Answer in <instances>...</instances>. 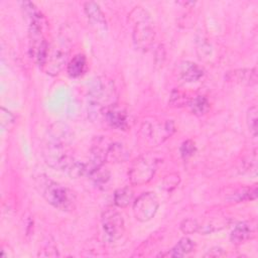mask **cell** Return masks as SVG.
<instances>
[{"mask_svg": "<svg viewBox=\"0 0 258 258\" xmlns=\"http://www.w3.org/2000/svg\"><path fill=\"white\" fill-rule=\"evenodd\" d=\"M117 91L114 82L107 77H98L90 85L88 102L92 113L104 111L116 105Z\"/></svg>", "mask_w": 258, "mask_h": 258, "instance_id": "1", "label": "cell"}, {"mask_svg": "<svg viewBox=\"0 0 258 258\" xmlns=\"http://www.w3.org/2000/svg\"><path fill=\"white\" fill-rule=\"evenodd\" d=\"M36 187L44 200L53 208L60 211H68L74 207V192L47 176H39L36 181Z\"/></svg>", "mask_w": 258, "mask_h": 258, "instance_id": "2", "label": "cell"}, {"mask_svg": "<svg viewBox=\"0 0 258 258\" xmlns=\"http://www.w3.org/2000/svg\"><path fill=\"white\" fill-rule=\"evenodd\" d=\"M43 158L46 164L54 169L66 171L68 174L71 172L77 159L68 151L67 141L50 136V139L43 147Z\"/></svg>", "mask_w": 258, "mask_h": 258, "instance_id": "3", "label": "cell"}, {"mask_svg": "<svg viewBox=\"0 0 258 258\" xmlns=\"http://www.w3.org/2000/svg\"><path fill=\"white\" fill-rule=\"evenodd\" d=\"M131 16L135 19L132 38L136 48L147 51L151 48L155 38L154 29L149 21V17L141 7H135L131 12Z\"/></svg>", "mask_w": 258, "mask_h": 258, "instance_id": "4", "label": "cell"}, {"mask_svg": "<svg viewBox=\"0 0 258 258\" xmlns=\"http://www.w3.org/2000/svg\"><path fill=\"white\" fill-rule=\"evenodd\" d=\"M158 160L154 155L144 154L137 157L129 168V179L134 185H142L149 182L155 174Z\"/></svg>", "mask_w": 258, "mask_h": 258, "instance_id": "5", "label": "cell"}, {"mask_svg": "<svg viewBox=\"0 0 258 258\" xmlns=\"http://www.w3.org/2000/svg\"><path fill=\"white\" fill-rule=\"evenodd\" d=\"M175 131L171 120L166 121H145L141 126L143 137L153 145H158L170 137Z\"/></svg>", "mask_w": 258, "mask_h": 258, "instance_id": "6", "label": "cell"}, {"mask_svg": "<svg viewBox=\"0 0 258 258\" xmlns=\"http://www.w3.org/2000/svg\"><path fill=\"white\" fill-rule=\"evenodd\" d=\"M158 207V199L153 192H143L133 203L134 217L139 222H148L155 216Z\"/></svg>", "mask_w": 258, "mask_h": 258, "instance_id": "7", "label": "cell"}, {"mask_svg": "<svg viewBox=\"0 0 258 258\" xmlns=\"http://www.w3.org/2000/svg\"><path fill=\"white\" fill-rule=\"evenodd\" d=\"M102 226L107 239L111 242L119 240L125 232V224L122 215L113 209H108L103 213Z\"/></svg>", "mask_w": 258, "mask_h": 258, "instance_id": "8", "label": "cell"}, {"mask_svg": "<svg viewBox=\"0 0 258 258\" xmlns=\"http://www.w3.org/2000/svg\"><path fill=\"white\" fill-rule=\"evenodd\" d=\"M68 56H69V49L62 45L57 44L49 48L46 60L42 67L46 74L55 76L57 75L63 67L68 66Z\"/></svg>", "mask_w": 258, "mask_h": 258, "instance_id": "9", "label": "cell"}, {"mask_svg": "<svg viewBox=\"0 0 258 258\" xmlns=\"http://www.w3.org/2000/svg\"><path fill=\"white\" fill-rule=\"evenodd\" d=\"M103 114L107 123L111 127L119 130H126L128 128L129 119L127 113L123 109L118 108L116 105L106 109Z\"/></svg>", "mask_w": 258, "mask_h": 258, "instance_id": "10", "label": "cell"}, {"mask_svg": "<svg viewBox=\"0 0 258 258\" xmlns=\"http://www.w3.org/2000/svg\"><path fill=\"white\" fill-rule=\"evenodd\" d=\"M85 13L90 20L91 24L95 26L98 30H106L107 29V21L106 18L100 8V6L93 1L86 2L84 4Z\"/></svg>", "mask_w": 258, "mask_h": 258, "instance_id": "11", "label": "cell"}, {"mask_svg": "<svg viewBox=\"0 0 258 258\" xmlns=\"http://www.w3.org/2000/svg\"><path fill=\"white\" fill-rule=\"evenodd\" d=\"M227 79L238 84L253 86L257 82L256 69H240L230 72L227 75Z\"/></svg>", "mask_w": 258, "mask_h": 258, "instance_id": "12", "label": "cell"}, {"mask_svg": "<svg viewBox=\"0 0 258 258\" xmlns=\"http://www.w3.org/2000/svg\"><path fill=\"white\" fill-rule=\"evenodd\" d=\"M179 76L183 81L192 83L199 81L204 76V70L198 63L186 60L182 61L179 66Z\"/></svg>", "mask_w": 258, "mask_h": 258, "instance_id": "13", "label": "cell"}, {"mask_svg": "<svg viewBox=\"0 0 258 258\" xmlns=\"http://www.w3.org/2000/svg\"><path fill=\"white\" fill-rule=\"evenodd\" d=\"M129 157V152L125 146L118 142H110L107 152L106 159L107 162H122Z\"/></svg>", "mask_w": 258, "mask_h": 258, "instance_id": "14", "label": "cell"}, {"mask_svg": "<svg viewBox=\"0 0 258 258\" xmlns=\"http://www.w3.org/2000/svg\"><path fill=\"white\" fill-rule=\"evenodd\" d=\"M87 69V59L84 54H76L68 63L67 72L72 78H79L84 75Z\"/></svg>", "mask_w": 258, "mask_h": 258, "instance_id": "15", "label": "cell"}, {"mask_svg": "<svg viewBox=\"0 0 258 258\" xmlns=\"http://www.w3.org/2000/svg\"><path fill=\"white\" fill-rule=\"evenodd\" d=\"M253 235L252 228L245 222L238 223L232 230L230 239L234 244H242Z\"/></svg>", "mask_w": 258, "mask_h": 258, "instance_id": "16", "label": "cell"}, {"mask_svg": "<svg viewBox=\"0 0 258 258\" xmlns=\"http://www.w3.org/2000/svg\"><path fill=\"white\" fill-rule=\"evenodd\" d=\"M88 175L97 185H104L110 179V172L103 165H89Z\"/></svg>", "mask_w": 258, "mask_h": 258, "instance_id": "17", "label": "cell"}, {"mask_svg": "<svg viewBox=\"0 0 258 258\" xmlns=\"http://www.w3.org/2000/svg\"><path fill=\"white\" fill-rule=\"evenodd\" d=\"M195 247V242L189 238L184 237L177 242V244L167 253V255L170 257H183L194 251Z\"/></svg>", "mask_w": 258, "mask_h": 258, "instance_id": "18", "label": "cell"}, {"mask_svg": "<svg viewBox=\"0 0 258 258\" xmlns=\"http://www.w3.org/2000/svg\"><path fill=\"white\" fill-rule=\"evenodd\" d=\"M114 204L119 208H125L133 201V190L130 187L118 188L114 194Z\"/></svg>", "mask_w": 258, "mask_h": 258, "instance_id": "19", "label": "cell"}, {"mask_svg": "<svg viewBox=\"0 0 258 258\" xmlns=\"http://www.w3.org/2000/svg\"><path fill=\"white\" fill-rule=\"evenodd\" d=\"M188 105L190 107L191 112L198 116L206 114L210 108V103L205 96H197L192 98L191 100H189Z\"/></svg>", "mask_w": 258, "mask_h": 258, "instance_id": "20", "label": "cell"}, {"mask_svg": "<svg viewBox=\"0 0 258 258\" xmlns=\"http://www.w3.org/2000/svg\"><path fill=\"white\" fill-rule=\"evenodd\" d=\"M246 120H247V126L249 128L250 133L253 135V137H256L257 132H258L257 107L256 106H252L251 108L248 109L247 115H246Z\"/></svg>", "mask_w": 258, "mask_h": 258, "instance_id": "21", "label": "cell"}, {"mask_svg": "<svg viewBox=\"0 0 258 258\" xmlns=\"http://www.w3.org/2000/svg\"><path fill=\"white\" fill-rule=\"evenodd\" d=\"M257 197V187H244L242 189H239L236 194H234L232 201H248V200H255Z\"/></svg>", "mask_w": 258, "mask_h": 258, "instance_id": "22", "label": "cell"}, {"mask_svg": "<svg viewBox=\"0 0 258 258\" xmlns=\"http://www.w3.org/2000/svg\"><path fill=\"white\" fill-rule=\"evenodd\" d=\"M188 103H189V100L187 99V97L184 95L183 92H181L177 89H174L171 92L170 99H169V104L171 106L180 107V106H183V105L188 104Z\"/></svg>", "mask_w": 258, "mask_h": 258, "instance_id": "23", "label": "cell"}, {"mask_svg": "<svg viewBox=\"0 0 258 258\" xmlns=\"http://www.w3.org/2000/svg\"><path fill=\"white\" fill-rule=\"evenodd\" d=\"M179 152L180 155L183 159H188L189 157H191L195 152H196V145L195 142L191 140H185L181 143L180 148H179Z\"/></svg>", "mask_w": 258, "mask_h": 258, "instance_id": "24", "label": "cell"}, {"mask_svg": "<svg viewBox=\"0 0 258 258\" xmlns=\"http://www.w3.org/2000/svg\"><path fill=\"white\" fill-rule=\"evenodd\" d=\"M15 122V116L7 109L1 107L0 109V123L3 128H10Z\"/></svg>", "mask_w": 258, "mask_h": 258, "instance_id": "25", "label": "cell"}, {"mask_svg": "<svg viewBox=\"0 0 258 258\" xmlns=\"http://www.w3.org/2000/svg\"><path fill=\"white\" fill-rule=\"evenodd\" d=\"M180 230L184 234L199 232V222L196 219H185L180 223Z\"/></svg>", "mask_w": 258, "mask_h": 258, "instance_id": "26", "label": "cell"}, {"mask_svg": "<svg viewBox=\"0 0 258 258\" xmlns=\"http://www.w3.org/2000/svg\"><path fill=\"white\" fill-rule=\"evenodd\" d=\"M179 182V176L176 173H172L169 174L168 176H166L163 180L162 183V187L168 191H170L171 189H173Z\"/></svg>", "mask_w": 258, "mask_h": 258, "instance_id": "27", "label": "cell"}, {"mask_svg": "<svg viewBox=\"0 0 258 258\" xmlns=\"http://www.w3.org/2000/svg\"><path fill=\"white\" fill-rule=\"evenodd\" d=\"M225 254L224 250L220 247H213L211 248L208 253L206 254V256H210V257H220V256H223Z\"/></svg>", "mask_w": 258, "mask_h": 258, "instance_id": "28", "label": "cell"}]
</instances>
